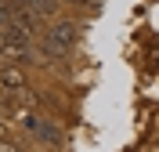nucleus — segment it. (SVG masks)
I'll return each mask as SVG.
<instances>
[{"label": "nucleus", "instance_id": "f257e3e1", "mask_svg": "<svg viewBox=\"0 0 159 152\" xmlns=\"http://www.w3.org/2000/svg\"><path fill=\"white\" fill-rule=\"evenodd\" d=\"M72 40H76V25H72L69 18H58L54 25H47V33H43V54H47V58H61V54L72 47Z\"/></svg>", "mask_w": 159, "mask_h": 152}, {"label": "nucleus", "instance_id": "f03ea898", "mask_svg": "<svg viewBox=\"0 0 159 152\" xmlns=\"http://www.w3.org/2000/svg\"><path fill=\"white\" fill-rule=\"evenodd\" d=\"M33 44V29L18 25V22H11L7 29H0V54L4 58H22Z\"/></svg>", "mask_w": 159, "mask_h": 152}, {"label": "nucleus", "instance_id": "7ed1b4c3", "mask_svg": "<svg viewBox=\"0 0 159 152\" xmlns=\"http://www.w3.org/2000/svg\"><path fill=\"white\" fill-rule=\"evenodd\" d=\"M25 127H29L36 138H43L47 145H54V141L61 138V134H58V127H54L51 120H36V116H25Z\"/></svg>", "mask_w": 159, "mask_h": 152}, {"label": "nucleus", "instance_id": "20e7f679", "mask_svg": "<svg viewBox=\"0 0 159 152\" xmlns=\"http://www.w3.org/2000/svg\"><path fill=\"white\" fill-rule=\"evenodd\" d=\"M15 22V0H0V29H7Z\"/></svg>", "mask_w": 159, "mask_h": 152}, {"label": "nucleus", "instance_id": "39448f33", "mask_svg": "<svg viewBox=\"0 0 159 152\" xmlns=\"http://www.w3.org/2000/svg\"><path fill=\"white\" fill-rule=\"evenodd\" d=\"M0 152H18V149H15L11 141H4V138H0Z\"/></svg>", "mask_w": 159, "mask_h": 152}, {"label": "nucleus", "instance_id": "423d86ee", "mask_svg": "<svg viewBox=\"0 0 159 152\" xmlns=\"http://www.w3.org/2000/svg\"><path fill=\"white\" fill-rule=\"evenodd\" d=\"M69 4H80V7H94V0H69Z\"/></svg>", "mask_w": 159, "mask_h": 152}, {"label": "nucleus", "instance_id": "0eeeda50", "mask_svg": "<svg viewBox=\"0 0 159 152\" xmlns=\"http://www.w3.org/2000/svg\"><path fill=\"white\" fill-rule=\"evenodd\" d=\"M0 138H4V123H0Z\"/></svg>", "mask_w": 159, "mask_h": 152}]
</instances>
